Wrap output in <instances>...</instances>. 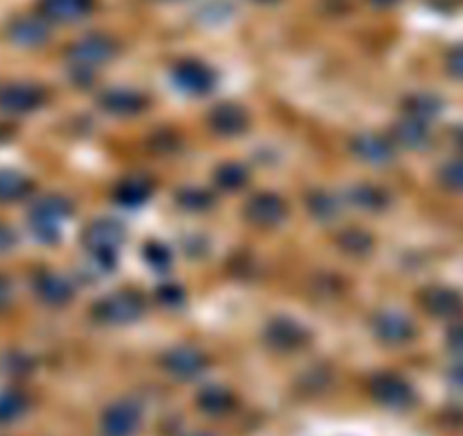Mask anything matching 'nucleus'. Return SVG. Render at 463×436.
Returning <instances> with one entry per match:
<instances>
[{
	"label": "nucleus",
	"instance_id": "obj_16",
	"mask_svg": "<svg viewBox=\"0 0 463 436\" xmlns=\"http://www.w3.org/2000/svg\"><path fill=\"white\" fill-rule=\"evenodd\" d=\"M422 307L436 318H457L463 311L461 293L448 287H431L422 293Z\"/></svg>",
	"mask_w": 463,
	"mask_h": 436
},
{
	"label": "nucleus",
	"instance_id": "obj_15",
	"mask_svg": "<svg viewBox=\"0 0 463 436\" xmlns=\"http://www.w3.org/2000/svg\"><path fill=\"white\" fill-rule=\"evenodd\" d=\"M73 207L66 198H46L37 209H34V221L42 234H51L52 239L60 237V225L71 216Z\"/></svg>",
	"mask_w": 463,
	"mask_h": 436
},
{
	"label": "nucleus",
	"instance_id": "obj_35",
	"mask_svg": "<svg viewBox=\"0 0 463 436\" xmlns=\"http://www.w3.org/2000/svg\"><path fill=\"white\" fill-rule=\"evenodd\" d=\"M449 375H452L454 384L463 386V364H458V366H454V368H452V373H449Z\"/></svg>",
	"mask_w": 463,
	"mask_h": 436
},
{
	"label": "nucleus",
	"instance_id": "obj_20",
	"mask_svg": "<svg viewBox=\"0 0 463 436\" xmlns=\"http://www.w3.org/2000/svg\"><path fill=\"white\" fill-rule=\"evenodd\" d=\"M350 203L354 204V207H362L366 209V212H380V209H384L386 204H389V194H386L382 186H375V185H357L350 189Z\"/></svg>",
	"mask_w": 463,
	"mask_h": 436
},
{
	"label": "nucleus",
	"instance_id": "obj_33",
	"mask_svg": "<svg viewBox=\"0 0 463 436\" xmlns=\"http://www.w3.org/2000/svg\"><path fill=\"white\" fill-rule=\"evenodd\" d=\"M448 346L457 355H463V325H454L448 332Z\"/></svg>",
	"mask_w": 463,
	"mask_h": 436
},
{
	"label": "nucleus",
	"instance_id": "obj_17",
	"mask_svg": "<svg viewBox=\"0 0 463 436\" xmlns=\"http://www.w3.org/2000/svg\"><path fill=\"white\" fill-rule=\"evenodd\" d=\"M393 141L395 146L407 150H425L431 144V132L427 128L425 121H418V118H402L393 126Z\"/></svg>",
	"mask_w": 463,
	"mask_h": 436
},
{
	"label": "nucleus",
	"instance_id": "obj_4",
	"mask_svg": "<svg viewBox=\"0 0 463 436\" xmlns=\"http://www.w3.org/2000/svg\"><path fill=\"white\" fill-rule=\"evenodd\" d=\"M173 82L182 93L189 96H207L216 87V73L204 62L186 57L173 66Z\"/></svg>",
	"mask_w": 463,
	"mask_h": 436
},
{
	"label": "nucleus",
	"instance_id": "obj_25",
	"mask_svg": "<svg viewBox=\"0 0 463 436\" xmlns=\"http://www.w3.org/2000/svg\"><path fill=\"white\" fill-rule=\"evenodd\" d=\"M307 204H309L311 216L318 218V221H334L338 216V212H341L338 198H334L327 191H314L309 195V200H307Z\"/></svg>",
	"mask_w": 463,
	"mask_h": 436
},
{
	"label": "nucleus",
	"instance_id": "obj_2",
	"mask_svg": "<svg viewBox=\"0 0 463 436\" xmlns=\"http://www.w3.org/2000/svg\"><path fill=\"white\" fill-rule=\"evenodd\" d=\"M146 311V300L137 291H116L93 305V318L102 325H130Z\"/></svg>",
	"mask_w": 463,
	"mask_h": 436
},
{
	"label": "nucleus",
	"instance_id": "obj_10",
	"mask_svg": "<svg viewBox=\"0 0 463 436\" xmlns=\"http://www.w3.org/2000/svg\"><path fill=\"white\" fill-rule=\"evenodd\" d=\"M350 148L368 166H389L395 157L393 141L386 139L384 135H375V132L357 135L353 139V144H350Z\"/></svg>",
	"mask_w": 463,
	"mask_h": 436
},
{
	"label": "nucleus",
	"instance_id": "obj_32",
	"mask_svg": "<svg viewBox=\"0 0 463 436\" xmlns=\"http://www.w3.org/2000/svg\"><path fill=\"white\" fill-rule=\"evenodd\" d=\"M445 66H448L449 75L457 80H463V46L452 48L448 52V60H445Z\"/></svg>",
	"mask_w": 463,
	"mask_h": 436
},
{
	"label": "nucleus",
	"instance_id": "obj_37",
	"mask_svg": "<svg viewBox=\"0 0 463 436\" xmlns=\"http://www.w3.org/2000/svg\"><path fill=\"white\" fill-rule=\"evenodd\" d=\"M194 436H213V434H194Z\"/></svg>",
	"mask_w": 463,
	"mask_h": 436
},
{
	"label": "nucleus",
	"instance_id": "obj_23",
	"mask_svg": "<svg viewBox=\"0 0 463 436\" xmlns=\"http://www.w3.org/2000/svg\"><path fill=\"white\" fill-rule=\"evenodd\" d=\"M39 291H42L43 300L48 305H66V302L73 298V287L69 284V280L61 278V275H46L39 284Z\"/></svg>",
	"mask_w": 463,
	"mask_h": 436
},
{
	"label": "nucleus",
	"instance_id": "obj_36",
	"mask_svg": "<svg viewBox=\"0 0 463 436\" xmlns=\"http://www.w3.org/2000/svg\"><path fill=\"white\" fill-rule=\"evenodd\" d=\"M257 3H275V0H257Z\"/></svg>",
	"mask_w": 463,
	"mask_h": 436
},
{
	"label": "nucleus",
	"instance_id": "obj_28",
	"mask_svg": "<svg viewBox=\"0 0 463 436\" xmlns=\"http://www.w3.org/2000/svg\"><path fill=\"white\" fill-rule=\"evenodd\" d=\"M440 182H443L445 189L457 191V194H463V157L452 159V162L445 164L439 173Z\"/></svg>",
	"mask_w": 463,
	"mask_h": 436
},
{
	"label": "nucleus",
	"instance_id": "obj_30",
	"mask_svg": "<svg viewBox=\"0 0 463 436\" xmlns=\"http://www.w3.org/2000/svg\"><path fill=\"white\" fill-rule=\"evenodd\" d=\"M43 102V93L37 89H16L10 93V107L14 109H34Z\"/></svg>",
	"mask_w": 463,
	"mask_h": 436
},
{
	"label": "nucleus",
	"instance_id": "obj_12",
	"mask_svg": "<svg viewBox=\"0 0 463 436\" xmlns=\"http://www.w3.org/2000/svg\"><path fill=\"white\" fill-rule=\"evenodd\" d=\"M98 102L107 114L114 117H135L148 107V98L137 89H107Z\"/></svg>",
	"mask_w": 463,
	"mask_h": 436
},
{
	"label": "nucleus",
	"instance_id": "obj_14",
	"mask_svg": "<svg viewBox=\"0 0 463 436\" xmlns=\"http://www.w3.org/2000/svg\"><path fill=\"white\" fill-rule=\"evenodd\" d=\"M96 0H42V12L52 24H78L87 19Z\"/></svg>",
	"mask_w": 463,
	"mask_h": 436
},
{
	"label": "nucleus",
	"instance_id": "obj_19",
	"mask_svg": "<svg viewBox=\"0 0 463 436\" xmlns=\"http://www.w3.org/2000/svg\"><path fill=\"white\" fill-rule=\"evenodd\" d=\"M404 109H407V117L418 118V121H430V118H436L443 109V102H440L439 96L434 93H411V96L404 100Z\"/></svg>",
	"mask_w": 463,
	"mask_h": 436
},
{
	"label": "nucleus",
	"instance_id": "obj_24",
	"mask_svg": "<svg viewBox=\"0 0 463 436\" xmlns=\"http://www.w3.org/2000/svg\"><path fill=\"white\" fill-rule=\"evenodd\" d=\"M213 180L221 189L239 191L248 185V168L239 162H225L216 168Z\"/></svg>",
	"mask_w": 463,
	"mask_h": 436
},
{
	"label": "nucleus",
	"instance_id": "obj_22",
	"mask_svg": "<svg viewBox=\"0 0 463 436\" xmlns=\"http://www.w3.org/2000/svg\"><path fill=\"white\" fill-rule=\"evenodd\" d=\"M12 37L24 46H42L48 39V28L39 19H21L12 25Z\"/></svg>",
	"mask_w": 463,
	"mask_h": 436
},
{
	"label": "nucleus",
	"instance_id": "obj_21",
	"mask_svg": "<svg viewBox=\"0 0 463 436\" xmlns=\"http://www.w3.org/2000/svg\"><path fill=\"white\" fill-rule=\"evenodd\" d=\"M198 407L209 416H225L234 407V398H232L230 391L221 389V386H212V389H204L198 395Z\"/></svg>",
	"mask_w": 463,
	"mask_h": 436
},
{
	"label": "nucleus",
	"instance_id": "obj_27",
	"mask_svg": "<svg viewBox=\"0 0 463 436\" xmlns=\"http://www.w3.org/2000/svg\"><path fill=\"white\" fill-rule=\"evenodd\" d=\"M175 200L180 207L189 209V212H204L213 204L212 194L207 189H200V186H186L175 195Z\"/></svg>",
	"mask_w": 463,
	"mask_h": 436
},
{
	"label": "nucleus",
	"instance_id": "obj_5",
	"mask_svg": "<svg viewBox=\"0 0 463 436\" xmlns=\"http://www.w3.org/2000/svg\"><path fill=\"white\" fill-rule=\"evenodd\" d=\"M309 330L293 318H273L264 330V341L269 348L279 353H293L309 344Z\"/></svg>",
	"mask_w": 463,
	"mask_h": 436
},
{
	"label": "nucleus",
	"instance_id": "obj_29",
	"mask_svg": "<svg viewBox=\"0 0 463 436\" xmlns=\"http://www.w3.org/2000/svg\"><path fill=\"white\" fill-rule=\"evenodd\" d=\"M144 260L148 261L155 270H159V273H162V270H166L168 266H171V251H168L164 243L148 242L144 246Z\"/></svg>",
	"mask_w": 463,
	"mask_h": 436
},
{
	"label": "nucleus",
	"instance_id": "obj_26",
	"mask_svg": "<svg viewBox=\"0 0 463 436\" xmlns=\"http://www.w3.org/2000/svg\"><path fill=\"white\" fill-rule=\"evenodd\" d=\"M338 246L353 257H364L373 251V239L364 230H345L338 239Z\"/></svg>",
	"mask_w": 463,
	"mask_h": 436
},
{
	"label": "nucleus",
	"instance_id": "obj_8",
	"mask_svg": "<svg viewBox=\"0 0 463 436\" xmlns=\"http://www.w3.org/2000/svg\"><path fill=\"white\" fill-rule=\"evenodd\" d=\"M373 332L386 346H404L416 336V327L402 311L384 309L373 318Z\"/></svg>",
	"mask_w": 463,
	"mask_h": 436
},
{
	"label": "nucleus",
	"instance_id": "obj_9",
	"mask_svg": "<svg viewBox=\"0 0 463 436\" xmlns=\"http://www.w3.org/2000/svg\"><path fill=\"white\" fill-rule=\"evenodd\" d=\"M371 393L377 403L389 409H407L416 400V393L409 386V382L393 375V373H382V375H377L371 384Z\"/></svg>",
	"mask_w": 463,
	"mask_h": 436
},
{
	"label": "nucleus",
	"instance_id": "obj_13",
	"mask_svg": "<svg viewBox=\"0 0 463 436\" xmlns=\"http://www.w3.org/2000/svg\"><path fill=\"white\" fill-rule=\"evenodd\" d=\"M248 112L243 107L232 105V102H221L209 112V126L221 137H237L248 130Z\"/></svg>",
	"mask_w": 463,
	"mask_h": 436
},
{
	"label": "nucleus",
	"instance_id": "obj_7",
	"mask_svg": "<svg viewBox=\"0 0 463 436\" xmlns=\"http://www.w3.org/2000/svg\"><path fill=\"white\" fill-rule=\"evenodd\" d=\"M243 213L257 228H275V225H279L287 218L288 207L282 195L261 191V194H255L248 200Z\"/></svg>",
	"mask_w": 463,
	"mask_h": 436
},
{
	"label": "nucleus",
	"instance_id": "obj_11",
	"mask_svg": "<svg viewBox=\"0 0 463 436\" xmlns=\"http://www.w3.org/2000/svg\"><path fill=\"white\" fill-rule=\"evenodd\" d=\"M162 366L171 373L173 377L189 380V377L200 375L207 368V357L203 350L191 348V346H180V348L168 350L162 357Z\"/></svg>",
	"mask_w": 463,
	"mask_h": 436
},
{
	"label": "nucleus",
	"instance_id": "obj_18",
	"mask_svg": "<svg viewBox=\"0 0 463 436\" xmlns=\"http://www.w3.org/2000/svg\"><path fill=\"white\" fill-rule=\"evenodd\" d=\"M153 195V185L144 177H128V180L118 182L114 189L116 203L123 204V207H139L146 204Z\"/></svg>",
	"mask_w": 463,
	"mask_h": 436
},
{
	"label": "nucleus",
	"instance_id": "obj_31",
	"mask_svg": "<svg viewBox=\"0 0 463 436\" xmlns=\"http://www.w3.org/2000/svg\"><path fill=\"white\" fill-rule=\"evenodd\" d=\"M157 298L162 305L175 307V305H180L182 298H184V293H182V289L175 287V284H164V287L157 289Z\"/></svg>",
	"mask_w": 463,
	"mask_h": 436
},
{
	"label": "nucleus",
	"instance_id": "obj_1",
	"mask_svg": "<svg viewBox=\"0 0 463 436\" xmlns=\"http://www.w3.org/2000/svg\"><path fill=\"white\" fill-rule=\"evenodd\" d=\"M123 242H126V225L116 218H93L82 232L84 248L102 270L114 266L116 252Z\"/></svg>",
	"mask_w": 463,
	"mask_h": 436
},
{
	"label": "nucleus",
	"instance_id": "obj_6",
	"mask_svg": "<svg viewBox=\"0 0 463 436\" xmlns=\"http://www.w3.org/2000/svg\"><path fill=\"white\" fill-rule=\"evenodd\" d=\"M141 427V407L132 400H118L102 413V436H135Z\"/></svg>",
	"mask_w": 463,
	"mask_h": 436
},
{
	"label": "nucleus",
	"instance_id": "obj_3",
	"mask_svg": "<svg viewBox=\"0 0 463 436\" xmlns=\"http://www.w3.org/2000/svg\"><path fill=\"white\" fill-rule=\"evenodd\" d=\"M66 55L78 69L91 71L93 66L107 64L118 55V42L109 34H87V37H80L78 42L71 43Z\"/></svg>",
	"mask_w": 463,
	"mask_h": 436
},
{
	"label": "nucleus",
	"instance_id": "obj_34",
	"mask_svg": "<svg viewBox=\"0 0 463 436\" xmlns=\"http://www.w3.org/2000/svg\"><path fill=\"white\" fill-rule=\"evenodd\" d=\"M371 5L380 7V10H386V7H395L398 3H402V0H368Z\"/></svg>",
	"mask_w": 463,
	"mask_h": 436
}]
</instances>
